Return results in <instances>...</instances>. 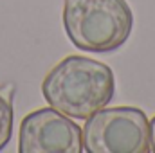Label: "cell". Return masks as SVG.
Segmentation results:
<instances>
[{"mask_svg": "<svg viewBox=\"0 0 155 153\" xmlns=\"http://www.w3.org/2000/svg\"><path fill=\"white\" fill-rule=\"evenodd\" d=\"M41 94L58 112L72 119H88L114 99V70L92 58L67 56L47 72Z\"/></svg>", "mask_w": 155, "mask_h": 153, "instance_id": "obj_1", "label": "cell"}, {"mask_svg": "<svg viewBox=\"0 0 155 153\" xmlns=\"http://www.w3.org/2000/svg\"><path fill=\"white\" fill-rule=\"evenodd\" d=\"M63 27L85 52H112L132 34L134 15L126 0H65Z\"/></svg>", "mask_w": 155, "mask_h": 153, "instance_id": "obj_2", "label": "cell"}, {"mask_svg": "<svg viewBox=\"0 0 155 153\" xmlns=\"http://www.w3.org/2000/svg\"><path fill=\"white\" fill-rule=\"evenodd\" d=\"M83 133L87 153H150V121L141 108L116 106L92 114Z\"/></svg>", "mask_w": 155, "mask_h": 153, "instance_id": "obj_3", "label": "cell"}, {"mask_svg": "<svg viewBox=\"0 0 155 153\" xmlns=\"http://www.w3.org/2000/svg\"><path fill=\"white\" fill-rule=\"evenodd\" d=\"M20 153H81L83 133L71 117L56 108H40L24 117L18 137Z\"/></svg>", "mask_w": 155, "mask_h": 153, "instance_id": "obj_4", "label": "cell"}, {"mask_svg": "<svg viewBox=\"0 0 155 153\" xmlns=\"http://www.w3.org/2000/svg\"><path fill=\"white\" fill-rule=\"evenodd\" d=\"M13 135V101L11 88L0 86V150L7 146Z\"/></svg>", "mask_w": 155, "mask_h": 153, "instance_id": "obj_5", "label": "cell"}, {"mask_svg": "<svg viewBox=\"0 0 155 153\" xmlns=\"http://www.w3.org/2000/svg\"><path fill=\"white\" fill-rule=\"evenodd\" d=\"M150 146H152V151L155 153V117L150 121Z\"/></svg>", "mask_w": 155, "mask_h": 153, "instance_id": "obj_6", "label": "cell"}]
</instances>
